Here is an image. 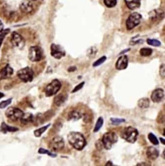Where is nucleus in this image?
Listing matches in <instances>:
<instances>
[{"mask_svg":"<svg viewBox=\"0 0 165 166\" xmlns=\"http://www.w3.org/2000/svg\"><path fill=\"white\" fill-rule=\"evenodd\" d=\"M110 120L112 122V124L117 125L121 123L124 122L125 120L124 119H119V118H110Z\"/></svg>","mask_w":165,"mask_h":166,"instance_id":"nucleus-33","label":"nucleus"},{"mask_svg":"<svg viewBox=\"0 0 165 166\" xmlns=\"http://www.w3.org/2000/svg\"><path fill=\"white\" fill-rule=\"evenodd\" d=\"M4 96V94L3 93H1V92H0V99H1V98H3V97Z\"/></svg>","mask_w":165,"mask_h":166,"instance_id":"nucleus-43","label":"nucleus"},{"mask_svg":"<svg viewBox=\"0 0 165 166\" xmlns=\"http://www.w3.org/2000/svg\"><path fill=\"white\" fill-rule=\"evenodd\" d=\"M130 48H128V49H125V50H124L122 51L121 53H120V54H121H121H124V53H126V52H128V51H130Z\"/></svg>","mask_w":165,"mask_h":166,"instance_id":"nucleus-41","label":"nucleus"},{"mask_svg":"<svg viewBox=\"0 0 165 166\" xmlns=\"http://www.w3.org/2000/svg\"><path fill=\"white\" fill-rule=\"evenodd\" d=\"M14 70L9 64L0 70V81L9 79L13 75Z\"/></svg>","mask_w":165,"mask_h":166,"instance_id":"nucleus-12","label":"nucleus"},{"mask_svg":"<svg viewBox=\"0 0 165 166\" xmlns=\"http://www.w3.org/2000/svg\"><path fill=\"white\" fill-rule=\"evenodd\" d=\"M138 106L141 108H148L150 105V100L148 98H143L138 101Z\"/></svg>","mask_w":165,"mask_h":166,"instance_id":"nucleus-22","label":"nucleus"},{"mask_svg":"<svg viewBox=\"0 0 165 166\" xmlns=\"http://www.w3.org/2000/svg\"><path fill=\"white\" fill-rule=\"evenodd\" d=\"M160 141H161V142L163 144H164V145H165V140L164 138H161V137H160Z\"/></svg>","mask_w":165,"mask_h":166,"instance_id":"nucleus-42","label":"nucleus"},{"mask_svg":"<svg viewBox=\"0 0 165 166\" xmlns=\"http://www.w3.org/2000/svg\"><path fill=\"white\" fill-rule=\"evenodd\" d=\"M24 113V112L19 108L13 107H9V108L6 110L5 113L6 116L10 120L13 122H15L18 119H20Z\"/></svg>","mask_w":165,"mask_h":166,"instance_id":"nucleus-9","label":"nucleus"},{"mask_svg":"<svg viewBox=\"0 0 165 166\" xmlns=\"http://www.w3.org/2000/svg\"><path fill=\"white\" fill-rule=\"evenodd\" d=\"M118 140V137L116 134L115 132L109 131L104 134L101 141L104 148L107 150H110Z\"/></svg>","mask_w":165,"mask_h":166,"instance_id":"nucleus-3","label":"nucleus"},{"mask_svg":"<svg viewBox=\"0 0 165 166\" xmlns=\"http://www.w3.org/2000/svg\"><path fill=\"white\" fill-rule=\"evenodd\" d=\"M34 117L33 114L31 113H24L22 117L20 119L21 122L24 124H27L34 122Z\"/></svg>","mask_w":165,"mask_h":166,"instance_id":"nucleus-19","label":"nucleus"},{"mask_svg":"<svg viewBox=\"0 0 165 166\" xmlns=\"http://www.w3.org/2000/svg\"><path fill=\"white\" fill-rule=\"evenodd\" d=\"M104 3L107 7L111 8L115 7L116 4V0H104Z\"/></svg>","mask_w":165,"mask_h":166,"instance_id":"nucleus-31","label":"nucleus"},{"mask_svg":"<svg viewBox=\"0 0 165 166\" xmlns=\"http://www.w3.org/2000/svg\"><path fill=\"white\" fill-rule=\"evenodd\" d=\"M62 87V84L57 79H54L46 86L45 93L47 97H50L56 95Z\"/></svg>","mask_w":165,"mask_h":166,"instance_id":"nucleus-6","label":"nucleus"},{"mask_svg":"<svg viewBox=\"0 0 165 166\" xmlns=\"http://www.w3.org/2000/svg\"><path fill=\"white\" fill-rule=\"evenodd\" d=\"M104 124V119L102 117H100L98 118L97 122H96V124L95 125V127L93 130V132H97L99 131V130L101 128L103 125Z\"/></svg>","mask_w":165,"mask_h":166,"instance_id":"nucleus-25","label":"nucleus"},{"mask_svg":"<svg viewBox=\"0 0 165 166\" xmlns=\"http://www.w3.org/2000/svg\"><path fill=\"white\" fill-rule=\"evenodd\" d=\"M77 67L75 66H71L68 69V71L69 72H74L77 70Z\"/></svg>","mask_w":165,"mask_h":166,"instance_id":"nucleus-38","label":"nucleus"},{"mask_svg":"<svg viewBox=\"0 0 165 166\" xmlns=\"http://www.w3.org/2000/svg\"><path fill=\"white\" fill-rule=\"evenodd\" d=\"M106 59L107 57L105 56H103L101 57V58L98 59L97 61H96L95 62L93 63V67H98V66H99L102 65L103 63L105 62V61L106 60Z\"/></svg>","mask_w":165,"mask_h":166,"instance_id":"nucleus-30","label":"nucleus"},{"mask_svg":"<svg viewBox=\"0 0 165 166\" xmlns=\"http://www.w3.org/2000/svg\"><path fill=\"white\" fill-rule=\"evenodd\" d=\"M128 9L134 10L140 7L141 0H124Z\"/></svg>","mask_w":165,"mask_h":166,"instance_id":"nucleus-20","label":"nucleus"},{"mask_svg":"<svg viewBox=\"0 0 165 166\" xmlns=\"http://www.w3.org/2000/svg\"><path fill=\"white\" fill-rule=\"evenodd\" d=\"M65 141L62 137H54L49 143V148L53 151H59L62 150L65 147Z\"/></svg>","mask_w":165,"mask_h":166,"instance_id":"nucleus-10","label":"nucleus"},{"mask_svg":"<svg viewBox=\"0 0 165 166\" xmlns=\"http://www.w3.org/2000/svg\"><path fill=\"white\" fill-rule=\"evenodd\" d=\"M16 75L19 80L25 83L32 82L34 78V72L29 67L21 69L17 72Z\"/></svg>","mask_w":165,"mask_h":166,"instance_id":"nucleus-5","label":"nucleus"},{"mask_svg":"<svg viewBox=\"0 0 165 166\" xmlns=\"http://www.w3.org/2000/svg\"><path fill=\"white\" fill-rule=\"evenodd\" d=\"M4 25H3V22H1V21L0 20V31L3 30L4 29Z\"/></svg>","mask_w":165,"mask_h":166,"instance_id":"nucleus-40","label":"nucleus"},{"mask_svg":"<svg viewBox=\"0 0 165 166\" xmlns=\"http://www.w3.org/2000/svg\"><path fill=\"white\" fill-rule=\"evenodd\" d=\"M136 166H151V165L150 164L146 163V162H141V163L137 164Z\"/></svg>","mask_w":165,"mask_h":166,"instance_id":"nucleus-37","label":"nucleus"},{"mask_svg":"<svg viewBox=\"0 0 165 166\" xmlns=\"http://www.w3.org/2000/svg\"><path fill=\"white\" fill-rule=\"evenodd\" d=\"M31 1H37V0H31Z\"/></svg>","mask_w":165,"mask_h":166,"instance_id":"nucleus-44","label":"nucleus"},{"mask_svg":"<svg viewBox=\"0 0 165 166\" xmlns=\"http://www.w3.org/2000/svg\"><path fill=\"white\" fill-rule=\"evenodd\" d=\"M82 117V114L77 110H72L70 111L68 115V120L69 121H77Z\"/></svg>","mask_w":165,"mask_h":166,"instance_id":"nucleus-21","label":"nucleus"},{"mask_svg":"<svg viewBox=\"0 0 165 166\" xmlns=\"http://www.w3.org/2000/svg\"><path fill=\"white\" fill-rule=\"evenodd\" d=\"M85 84V82H82L80 83V84H77V86H75L74 88L73 89V90L71 92V93H74L75 92H78V90H81Z\"/></svg>","mask_w":165,"mask_h":166,"instance_id":"nucleus-35","label":"nucleus"},{"mask_svg":"<svg viewBox=\"0 0 165 166\" xmlns=\"http://www.w3.org/2000/svg\"><path fill=\"white\" fill-rule=\"evenodd\" d=\"M68 98V96L63 93H60L57 95L54 99V102L57 107H60L63 105Z\"/></svg>","mask_w":165,"mask_h":166,"instance_id":"nucleus-18","label":"nucleus"},{"mask_svg":"<svg viewBox=\"0 0 165 166\" xmlns=\"http://www.w3.org/2000/svg\"><path fill=\"white\" fill-rule=\"evenodd\" d=\"M164 97V91L162 89L158 88L155 89L152 93L151 99L152 102L155 103H158L162 101Z\"/></svg>","mask_w":165,"mask_h":166,"instance_id":"nucleus-14","label":"nucleus"},{"mask_svg":"<svg viewBox=\"0 0 165 166\" xmlns=\"http://www.w3.org/2000/svg\"><path fill=\"white\" fill-rule=\"evenodd\" d=\"M50 124L45 125V126L39 128L38 129H36L34 131V134L35 136L36 137H39L41 136L43 133H44L46 131V130L49 128V126H50Z\"/></svg>","mask_w":165,"mask_h":166,"instance_id":"nucleus-23","label":"nucleus"},{"mask_svg":"<svg viewBox=\"0 0 165 166\" xmlns=\"http://www.w3.org/2000/svg\"><path fill=\"white\" fill-rule=\"evenodd\" d=\"M148 138L149 141H150V142L152 143V144L154 145H158L159 143L158 139L157 138V137L153 133H150L148 134Z\"/></svg>","mask_w":165,"mask_h":166,"instance_id":"nucleus-28","label":"nucleus"},{"mask_svg":"<svg viewBox=\"0 0 165 166\" xmlns=\"http://www.w3.org/2000/svg\"><path fill=\"white\" fill-rule=\"evenodd\" d=\"M97 52V49L96 48L92 47L90 48L87 51V56L89 57H94L96 55V53Z\"/></svg>","mask_w":165,"mask_h":166,"instance_id":"nucleus-34","label":"nucleus"},{"mask_svg":"<svg viewBox=\"0 0 165 166\" xmlns=\"http://www.w3.org/2000/svg\"><path fill=\"white\" fill-rule=\"evenodd\" d=\"M38 152L40 154H47L48 156H50L51 157L55 158L57 156L56 154L51 153L48 150H46L45 149L42 148H40L39 149Z\"/></svg>","mask_w":165,"mask_h":166,"instance_id":"nucleus-29","label":"nucleus"},{"mask_svg":"<svg viewBox=\"0 0 165 166\" xmlns=\"http://www.w3.org/2000/svg\"><path fill=\"white\" fill-rule=\"evenodd\" d=\"M12 98H10L7 100L2 101L0 102V109H4L10 105L12 103Z\"/></svg>","mask_w":165,"mask_h":166,"instance_id":"nucleus-32","label":"nucleus"},{"mask_svg":"<svg viewBox=\"0 0 165 166\" xmlns=\"http://www.w3.org/2000/svg\"><path fill=\"white\" fill-rule=\"evenodd\" d=\"M159 155V152L157 149L153 146H150L146 151V156L149 159L154 160L156 159Z\"/></svg>","mask_w":165,"mask_h":166,"instance_id":"nucleus-16","label":"nucleus"},{"mask_svg":"<svg viewBox=\"0 0 165 166\" xmlns=\"http://www.w3.org/2000/svg\"><path fill=\"white\" fill-rule=\"evenodd\" d=\"M153 50L150 48H142L139 51L140 55L143 57L150 56L152 55Z\"/></svg>","mask_w":165,"mask_h":166,"instance_id":"nucleus-24","label":"nucleus"},{"mask_svg":"<svg viewBox=\"0 0 165 166\" xmlns=\"http://www.w3.org/2000/svg\"><path fill=\"white\" fill-rule=\"evenodd\" d=\"M69 144L77 150L81 151L86 145V141L84 136L80 132H71L68 135Z\"/></svg>","mask_w":165,"mask_h":166,"instance_id":"nucleus-1","label":"nucleus"},{"mask_svg":"<svg viewBox=\"0 0 165 166\" xmlns=\"http://www.w3.org/2000/svg\"><path fill=\"white\" fill-rule=\"evenodd\" d=\"M138 136V131L136 128L132 126L126 127L122 129L121 133V137L130 143L136 142Z\"/></svg>","mask_w":165,"mask_h":166,"instance_id":"nucleus-2","label":"nucleus"},{"mask_svg":"<svg viewBox=\"0 0 165 166\" xmlns=\"http://www.w3.org/2000/svg\"><path fill=\"white\" fill-rule=\"evenodd\" d=\"M159 73L160 76L163 78H165V65L164 64H163L161 66L160 68Z\"/></svg>","mask_w":165,"mask_h":166,"instance_id":"nucleus-36","label":"nucleus"},{"mask_svg":"<svg viewBox=\"0 0 165 166\" xmlns=\"http://www.w3.org/2000/svg\"><path fill=\"white\" fill-rule=\"evenodd\" d=\"M105 166H116V165H115L113 163V162H111V161H108L106 164V165H105Z\"/></svg>","mask_w":165,"mask_h":166,"instance_id":"nucleus-39","label":"nucleus"},{"mask_svg":"<svg viewBox=\"0 0 165 166\" xmlns=\"http://www.w3.org/2000/svg\"><path fill=\"white\" fill-rule=\"evenodd\" d=\"M147 43L149 45L154 47H159L161 45V42L155 39H147Z\"/></svg>","mask_w":165,"mask_h":166,"instance_id":"nucleus-27","label":"nucleus"},{"mask_svg":"<svg viewBox=\"0 0 165 166\" xmlns=\"http://www.w3.org/2000/svg\"><path fill=\"white\" fill-rule=\"evenodd\" d=\"M51 55L57 59H60L66 54L65 49L60 45L52 43L51 45Z\"/></svg>","mask_w":165,"mask_h":166,"instance_id":"nucleus-11","label":"nucleus"},{"mask_svg":"<svg viewBox=\"0 0 165 166\" xmlns=\"http://www.w3.org/2000/svg\"><path fill=\"white\" fill-rule=\"evenodd\" d=\"M10 30L9 28H6L5 30H3L0 31V48L3 43L4 39L7 34L10 33Z\"/></svg>","mask_w":165,"mask_h":166,"instance_id":"nucleus-26","label":"nucleus"},{"mask_svg":"<svg viewBox=\"0 0 165 166\" xmlns=\"http://www.w3.org/2000/svg\"><path fill=\"white\" fill-rule=\"evenodd\" d=\"M43 56L44 51L40 46H31L29 49L28 57L29 59L33 62L41 61Z\"/></svg>","mask_w":165,"mask_h":166,"instance_id":"nucleus-4","label":"nucleus"},{"mask_svg":"<svg viewBox=\"0 0 165 166\" xmlns=\"http://www.w3.org/2000/svg\"><path fill=\"white\" fill-rule=\"evenodd\" d=\"M142 16L137 13H133L130 15L126 21V26L127 30H133L140 24Z\"/></svg>","mask_w":165,"mask_h":166,"instance_id":"nucleus-8","label":"nucleus"},{"mask_svg":"<svg viewBox=\"0 0 165 166\" xmlns=\"http://www.w3.org/2000/svg\"><path fill=\"white\" fill-rule=\"evenodd\" d=\"M10 42L14 47L20 50H22L25 45V39L16 31L12 33Z\"/></svg>","mask_w":165,"mask_h":166,"instance_id":"nucleus-7","label":"nucleus"},{"mask_svg":"<svg viewBox=\"0 0 165 166\" xmlns=\"http://www.w3.org/2000/svg\"><path fill=\"white\" fill-rule=\"evenodd\" d=\"M128 62V57L127 55H122L116 61V68L118 70H124L127 67Z\"/></svg>","mask_w":165,"mask_h":166,"instance_id":"nucleus-15","label":"nucleus"},{"mask_svg":"<svg viewBox=\"0 0 165 166\" xmlns=\"http://www.w3.org/2000/svg\"><path fill=\"white\" fill-rule=\"evenodd\" d=\"M33 4L30 0H24L19 4V10L22 13L28 14L32 12Z\"/></svg>","mask_w":165,"mask_h":166,"instance_id":"nucleus-13","label":"nucleus"},{"mask_svg":"<svg viewBox=\"0 0 165 166\" xmlns=\"http://www.w3.org/2000/svg\"><path fill=\"white\" fill-rule=\"evenodd\" d=\"M19 129L15 126H10L4 122L1 123L0 126V131L3 133L6 134L7 132H15L18 131Z\"/></svg>","mask_w":165,"mask_h":166,"instance_id":"nucleus-17","label":"nucleus"}]
</instances>
